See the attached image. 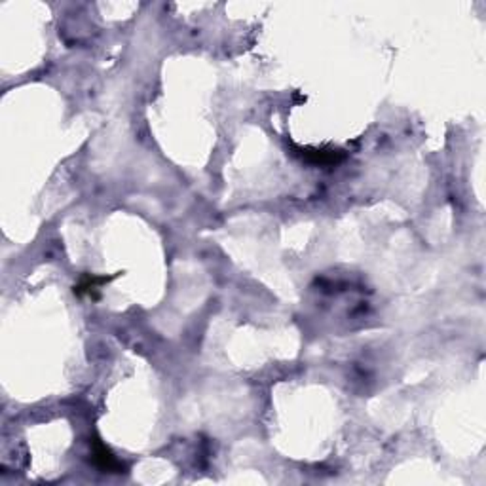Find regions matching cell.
<instances>
[{
  "instance_id": "2",
  "label": "cell",
  "mask_w": 486,
  "mask_h": 486,
  "mask_svg": "<svg viewBox=\"0 0 486 486\" xmlns=\"http://www.w3.org/2000/svg\"><path fill=\"white\" fill-rule=\"evenodd\" d=\"M93 461H95L97 467H101L103 471H109V473H122V464H120V461L112 456L111 450L104 447L103 443H99L97 439L93 441Z\"/></svg>"
},
{
  "instance_id": "1",
  "label": "cell",
  "mask_w": 486,
  "mask_h": 486,
  "mask_svg": "<svg viewBox=\"0 0 486 486\" xmlns=\"http://www.w3.org/2000/svg\"><path fill=\"white\" fill-rule=\"evenodd\" d=\"M297 154L308 163H313V166H332V163H338L344 158L342 150L335 149H299Z\"/></svg>"
}]
</instances>
